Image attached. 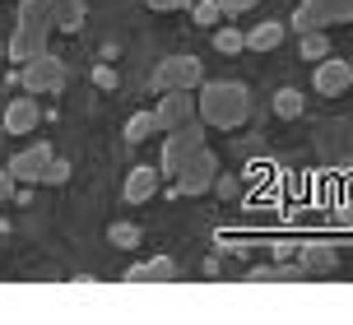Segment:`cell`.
<instances>
[{"mask_svg":"<svg viewBox=\"0 0 353 325\" xmlns=\"http://www.w3.org/2000/svg\"><path fill=\"white\" fill-rule=\"evenodd\" d=\"M14 79L23 84V93H61V89H65V79H70V65H65L61 56L42 52V56H33L28 65H19Z\"/></svg>","mask_w":353,"mask_h":325,"instance_id":"cell-4","label":"cell"},{"mask_svg":"<svg viewBox=\"0 0 353 325\" xmlns=\"http://www.w3.org/2000/svg\"><path fill=\"white\" fill-rule=\"evenodd\" d=\"M172 181H176V196H205L214 181H219V158H214V149H200Z\"/></svg>","mask_w":353,"mask_h":325,"instance_id":"cell-7","label":"cell"},{"mask_svg":"<svg viewBox=\"0 0 353 325\" xmlns=\"http://www.w3.org/2000/svg\"><path fill=\"white\" fill-rule=\"evenodd\" d=\"M251 5H256V0H219V10H223V14H247Z\"/></svg>","mask_w":353,"mask_h":325,"instance_id":"cell-25","label":"cell"},{"mask_svg":"<svg viewBox=\"0 0 353 325\" xmlns=\"http://www.w3.org/2000/svg\"><path fill=\"white\" fill-rule=\"evenodd\" d=\"M47 162H52V145H28L23 154H14V158L5 162L10 167V177L14 181H42V172H47Z\"/></svg>","mask_w":353,"mask_h":325,"instance_id":"cell-9","label":"cell"},{"mask_svg":"<svg viewBox=\"0 0 353 325\" xmlns=\"http://www.w3.org/2000/svg\"><path fill=\"white\" fill-rule=\"evenodd\" d=\"M251 284H293V279H302V265H261V270H251L247 274Z\"/></svg>","mask_w":353,"mask_h":325,"instance_id":"cell-15","label":"cell"},{"mask_svg":"<svg viewBox=\"0 0 353 325\" xmlns=\"http://www.w3.org/2000/svg\"><path fill=\"white\" fill-rule=\"evenodd\" d=\"M279 42H283V23H279V19H270V23H261V28H251V33H247L251 52H270V47H279Z\"/></svg>","mask_w":353,"mask_h":325,"instance_id":"cell-16","label":"cell"},{"mask_svg":"<svg viewBox=\"0 0 353 325\" xmlns=\"http://www.w3.org/2000/svg\"><path fill=\"white\" fill-rule=\"evenodd\" d=\"M274 116H283V121L302 116V93L298 89H279L274 93Z\"/></svg>","mask_w":353,"mask_h":325,"instance_id":"cell-18","label":"cell"},{"mask_svg":"<svg viewBox=\"0 0 353 325\" xmlns=\"http://www.w3.org/2000/svg\"><path fill=\"white\" fill-rule=\"evenodd\" d=\"M330 23H353V0H302L293 10L298 33H325Z\"/></svg>","mask_w":353,"mask_h":325,"instance_id":"cell-5","label":"cell"},{"mask_svg":"<svg viewBox=\"0 0 353 325\" xmlns=\"http://www.w3.org/2000/svg\"><path fill=\"white\" fill-rule=\"evenodd\" d=\"M159 167H149V162H140V167H135V172H130V177H125V205H144V200L154 196V191H159Z\"/></svg>","mask_w":353,"mask_h":325,"instance_id":"cell-13","label":"cell"},{"mask_svg":"<svg viewBox=\"0 0 353 325\" xmlns=\"http://www.w3.org/2000/svg\"><path fill=\"white\" fill-rule=\"evenodd\" d=\"M0 56H5V42H0Z\"/></svg>","mask_w":353,"mask_h":325,"instance_id":"cell-28","label":"cell"},{"mask_svg":"<svg viewBox=\"0 0 353 325\" xmlns=\"http://www.w3.org/2000/svg\"><path fill=\"white\" fill-rule=\"evenodd\" d=\"M149 10H163V14H172V10H191L195 0H144Z\"/></svg>","mask_w":353,"mask_h":325,"instance_id":"cell-24","label":"cell"},{"mask_svg":"<svg viewBox=\"0 0 353 325\" xmlns=\"http://www.w3.org/2000/svg\"><path fill=\"white\" fill-rule=\"evenodd\" d=\"M0 233H5V223H0Z\"/></svg>","mask_w":353,"mask_h":325,"instance_id":"cell-29","label":"cell"},{"mask_svg":"<svg viewBox=\"0 0 353 325\" xmlns=\"http://www.w3.org/2000/svg\"><path fill=\"white\" fill-rule=\"evenodd\" d=\"M79 23H84V0H23L14 37L5 42V56L19 61V65H28L33 56L47 52V37L52 33H74Z\"/></svg>","mask_w":353,"mask_h":325,"instance_id":"cell-1","label":"cell"},{"mask_svg":"<svg viewBox=\"0 0 353 325\" xmlns=\"http://www.w3.org/2000/svg\"><path fill=\"white\" fill-rule=\"evenodd\" d=\"M154 130H159L154 112H135V116L125 121V140H130V145H140V140H149V135H154Z\"/></svg>","mask_w":353,"mask_h":325,"instance_id":"cell-17","label":"cell"},{"mask_svg":"<svg viewBox=\"0 0 353 325\" xmlns=\"http://www.w3.org/2000/svg\"><path fill=\"white\" fill-rule=\"evenodd\" d=\"M214 47H219L223 56H237L242 47H247V37L237 33V28H219V33H214Z\"/></svg>","mask_w":353,"mask_h":325,"instance_id":"cell-21","label":"cell"},{"mask_svg":"<svg viewBox=\"0 0 353 325\" xmlns=\"http://www.w3.org/2000/svg\"><path fill=\"white\" fill-rule=\"evenodd\" d=\"M176 260H168V255H154L149 265H135V270H125V284H172L176 279Z\"/></svg>","mask_w":353,"mask_h":325,"instance_id":"cell-12","label":"cell"},{"mask_svg":"<svg viewBox=\"0 0 353 325\" xmlns=\"http://www.w3.org/2000/svg\"><path fill=\"white\" fill-rule=\"evenodd\" d=\"M93 79H98L103 89H112V84H117V70H107V65H93Z\"/></svg>","mask_w":353,"mask_h":325,"instance_id":"cell-27","label":"cell"},{"mask_svg":"<svg viewBox=\"0 0 353 325\" xmlns=\"http://www.w3.org/2000/svg\"><path fill=\"white\" fill-rule=\"evenodd\" d=\"M37 121H42L37 98H10V107H5V135H33Z\"/></svg>","mask_w":353,"mask_h":325,"instance_id":"cell-11","label":"cell"},{"mask_svg":"<svg viewBox=\"0 0 353 325\" xmlns=\"http://www.w3.org/2000/svg\"><path fill=\"white\" fill-rule=\"evenodd\" d=\"M205 84V65L195 61V56H168L159 61V70H154V89L168 93V89H200Z\"/></svg>","mask_w":353,"mask_h":325,"instance_id":"cell-6","label":"cell"},{"mask_svg":"<svg viewBox=\"0 0 353 325\" xmlns=\"http://www.w3.org/2000/svg\"><path fill=\"white\" fill-rule=\"evenodd\" d=\"M107 242L121 247V251H130V247H140V228H135V223H112V228H107Z\"/></svg>","mask_w":353,"mask_h":325,"instance_id":"cell-19","label":"cell"},{"mask_svg":"<svg viewBox=\"0 0 353 325\" xmlns=\"http://www.w3.org/2000/svg\"><path fill=\"white\" fill-rule=\"evenodd\" d=\"M5 200H14V177H10V167L0 172V205H5Z\"/></svg>","mask_w":353,"mask_h":325,"instance_id":"cell-26","label":"cell"},{"mask_svg":"<svg viewBox=\"0 0 353 325\" xmlns=\"http://www.w3.org/2000/svg\"><path fill=\"white\" fill-rule=\"evenodd\" d=\"M325 56H330L325 33H302V61H325Z\"/></svg>","mask_w":353,"mask_h":325,"instance_id":"cell-20","label":"cell"},{"mask_svg":"<svg viewBox=\"0 0 353 325\" xmlns=\"http://www.w3.org/2000/svg\"><path fill=\"white\" fill-rule=\"evenodd\" d=\"M205 149V121H181L176 130H168V145H163V158H159V172L163 177H176L186 162Z\"/></svg>","mask_w":353,"mask_h":325,"instance_id":"cell-3","label":"cell"},{"mask_svg":"<svg viewBox=\"0 0 353 325\" xmlns=\"http://www.w3.org/2000/svg\"><path fill=\"white\" fill-rule=\"evenodd\" d=\"M195 112H200L205 126L232 130V126H242V121L251 116V93H247V84L210 79V84H200V103H195Z\"/></svg>","mask_w":353,"mask_h":325,"instance_id":"cell-2","label":"cell"},{"mask_svg":"<svg viewBox=\"0 0 353 325\" xmlns=\"http://www.w3.org/2000/svg\"><path fill=\"white\" fill-rule=\"evenodd\" d=\"M191 116H195V98H186V89H168L159 98V107H154V121H159L163 135L176 130L181 121H191Z\"/></svg>","mask_w":353,"mask_h":325,"instance_id":"cell-8","label":"cell"},{"mask_svg":"<svg viewBox=\"0 0 353 325\" xmlns=\"http://www.w3.org/2000/svg\"><path fill=\"white\" fill-rule=\"evenodd\" d=\"M302 274H330L339 265V255H335V247H325V242H321V247H302Z\"/></svg>","mask_w":353,"mask_h":325,"instance_id":"cell-14","label":"cell"},{"mask_svg":"<svg viewBox=\"0 0 353 325\" xmlns=\"http://www.w3.org/2000/svg\"><path fill=\"white\" fill-rule=\"evenodd\" d=\"M65 177H70V162H65V158H61V162H47V172H42V186H61V181H65Z\"/></svg>","mask_w":353,"mask_h":325,"instance_id":"cell-23","label":"cell"},{"mask_svg":"<svg viewBox=\"0 0 353 325\" xmlns=\"http://www.w3.org/2000/svg\"><path fill=\"white\" fill-rule=\"evenodd\" d=\"M353 84V65L349 61H316V93L321 98H339V93Z\"/></svg>","mask_w":353,"mask_h":325,"instance_id":"cell-10","label":"cell"},{"mask_svg":"<svg viewBox=\"0 0 353 325\" xmlns=\"http://www.w3.org/2000/svg\"><path fill=\"white\" fill-rule=\"evenodd\" d=\"M191 14H195V23H205V28H210V23H219V19H223V10H219V0H195Z\"/></svg>","mask_w":353,"mask_h":325,"instance_id":"cell-22","label":"cell"}]
</instances>
